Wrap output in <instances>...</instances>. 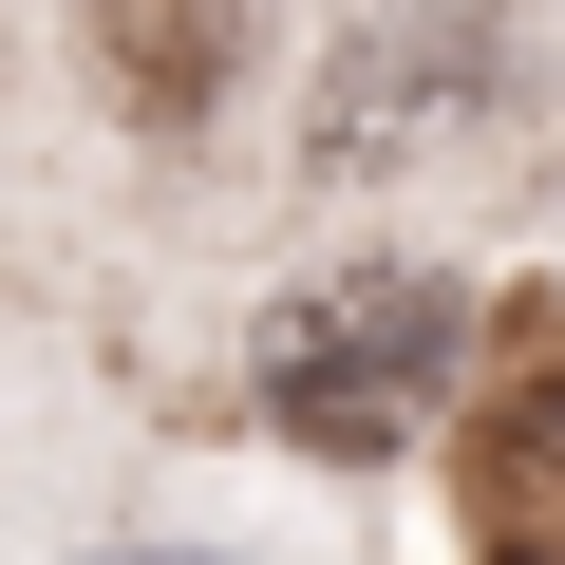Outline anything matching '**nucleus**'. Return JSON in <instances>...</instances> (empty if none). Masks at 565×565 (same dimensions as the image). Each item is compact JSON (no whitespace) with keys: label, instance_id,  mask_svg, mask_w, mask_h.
Returning a JSON list of instances; mask_svg holds the SVG:
<instances>
[{"label":"nucleus","instance_id":"1","mask_svg":"<svg viewBox=\"0 0 565 565\" xmlns=\"http://www.w3.org/2000/svg\"><path fill=\"white\" fill-rule=\"evenodd\" d=\"M471 359H490L471 282H434V264H340V282H302V302H264V415L321 471H377L434 415H471Z\"/></svg>","mask_w":565,"mask_h":565},{"label":"nucleus","instance_id":"2","mask_svg":"<svg viewBox=\"0 0 565 565\" xmlns=\"http://www.w3.org/2000/svg\"><path fill=\"white\" fill-rule=\"evenodd\" d=\"M509 114V0H396L377 39L321 57V114H302V170L321 189H396L434 151H471Z\"/></svg>","mask_w":565,"mask_h":565},{"label":"nucleus","instance_id":"3","mask_svg":"<svg viewBox=\"0 0 565 565\" xmlns=\"http://www.w3.org/2000/svg\"><path fill=\"white\" fill-rule=\"evenodd\" d=\"M452 490H471V527H509V546L565 527V302H509V321H490L471 415H452Z\"/></svg>","mask_w":565,"mask_h":565},{"label":"nucleus","instance_id":"4","mask_svg":"<svg viewBox=\"0 0 565 565\" xmlns=\"http://www.w3.org/2000/svg\"><path fill=\"white\" fill-rule=\"evenodd\" d=\"M76 57L132 132H207L245 76V0H76Z\"/></svg>","mask_w":565,"mask_h":565},{"label":"nucleus","instance_id":"5","mask_svg":"<svg viewBox=\"0 0 565 565\" xmlns=\"http://www.w3.org/2000/svg\"><path fill=\"white\" fill-rule=\"evenodd\" d=\"M95 565H226V546H95Z\"/></svg>","mask_w":565,"mask_h":565}]
</instances>
